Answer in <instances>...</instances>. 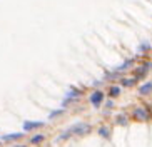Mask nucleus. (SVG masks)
Segmentation results:
<instances>
[{
  "instance_id": "f257e3e1",
  "label": "nucleus",
  "mask_w": 152,
  "mask_h": 147,
  "mask_svg": "<svg viewBox=\"0 0 152 147\" xmlns=\"http://www.w3.org/2000/svg\"><path fill=\"white\" fill-rule=\"evenodd\" d=\"M92 132V125L87 124V122H77V124L70 125L69 129H65L64 132H60V135L57 137V140L60 142V140H67V139L74 137V135H77V137H84V135H89V134Z\"/></svg>"
},
{
  "instance_id": "f03ea898",
  "label": "nucleus",
  "mask_w": 152,
  "mask_h": 147,
  "mask_svg": "<svg viewBox=\"0 0 152 147\" xmlns=\"http://www.w3.org/2000/svg\"><path fill=\"white\" fill-rule=\"evenodd\" d=\"M132 119L137 120V122H149V120H152V110L149 107L137 105L132 110Z\"/></svg>"
},
{
  "instance_id": "7ed1b4c3",
  "label": "nucleus",
  "mask_w": 152,
  "mask_h": 147,
  "mask_svg": "<svg viewBox=\"0 0 152 147\" xmlns=\"http://www.w3.org/2000/svg\"><path fill=\"white\" fill-rule=\"evenodd\" d=\"M105 97H107V94L104 92L102 89H94L92 92H90V95H89V102L92 104V107L99 109V107L105 102Z\"/></svg>"
},
{
  "instance_id": "20e7f679",
  "label": "nucleus",
  "mask_w": 152,
  "mask_h": 147,
  "mask_svg": "<svg viewBox=\"0 0 152 147\" xmlns=\"http://www.w3.org/2000/svg\"><path fill=\"white\" fill-rule=\"evenodd\" d=\"M129 122H130V116L127 114V112H119V114L114 117V124L115 125L125 127V125H129Z\"/></svg>"
},
{
  "instance_id": "39448f33",
  "label": "nucleus",
  "mask_w": 152,
  "mask_h": 147,
  "mask_svg": "<svg viewBox=\"0 0 152 147\" xmlns=\"http://www.w3.org/2000/svg\"><path fill=\"white\" fill-rule=\"evenodd\" d=\"M137 94L140 97H147L152 94V80H147V82H144L137 87Z\"/></svg>"
},
{
  "instance_id": "423d86ee",
  "label": "nucleus",
  "mask_w": 152,
  "mask_h": 147,
  "mask_svg": "<svg viewBox=\"0 0 152 147\" xmlns=\"http://www.w3.org/2000/svg\"><path fill=\"white\" fill-rule=\"evenodd\" d=\"M107 97L109 99H117V97H121V94H122V87L121 84H112L109 85V89H107Z\"/></svg>"
},
{
  "instance_id": "0eeeda50",
  "label": "nucleus",
  "mask_w": 152,
  "mask_h": 147,
  "mask_svg": "<svg viewBox=\"0 0 152 147\" xmlns=\"http://www.w3.org/2000/svg\"><path fill=\"white\" fill-rule=\"evenodd\" d=\"M147 74H149V70L142 65V64H140L139 67H135L134 70H132V75H134L137 80H144L145 77H147Z\"/></svg>"
},
{
  "instance_id": "6e6552de",
  "label": "nucleus",
  "mask_w": 152,
  "mask_h": 147,
  "mask_svg": "<svg viewBox=\"0 0 152 147\" xmlns=\"http://www.w3.org/2000/svg\"><path fill=\"white\" fill-rule=\"evenodd\" d=\"M134 64H135V59H125L124 62H122L119 67H115L114 70H117V72H121V74H124L125 70L132 69V67H134Z\"/></svg>"
},
{
  "instance_id": "1a4fd4ad",
  "label": "nucleus",
  "mask_w": 152,
  "mask_h": 147,
  "mask_svg": "<svg viewBox=\"0 0 152 147\" xmlns=\"http://www.w3.org/2000/svg\"><path fill=\"white\" fill-rule=\"evenodd\" d=\"M44 122H39V120H27V122H23V132H30V130H35L39 127H42Z\"/></svg>"
},
{
  "instance_id": "9d476101",
  "label": "nucleus",
  "mask_w": 152,
  "mask_h": 147,
  "mask_svg": "<svg viewBox=\"0 0 152 147\" xmlns=\"http://www.w3.org/2000/svg\"><path fill=\"white\" fill-rule=\"evenodd\" d=\"M97 134H99L102 139H105V140H110V139H112V129L109 127V125H105V124L99 127V129H97Z\"/></svg>"
},
{
  "instance_id": "9b49d317",
  "label": "nucleus",
  "mask_w": 152,
  "mask_h": 147,
  "mask_svg": "<svg viewBox=\"0 0 152 147\" xmlns=\"http://www.w3.org/2000/svg\"><path fill=\"white\" fill-rule=\"evenodd\" d=\"M119 84H121V87H134V85L137 84V79H135L134 75L132 77H122V79L119 80Z\"/></svg>"
},
{
  "instance_id": "f8f14e48",
  "label": "nucleus",
  "mask_w": 152,
  "mask_h": 147,
  "mask_svg": "<svg viewBox=\"0 0 152 147\" xmlns=\"http://www.w3.org/2000/svg\"><path fill=\"white\" fill-rule=\"evenodd\" d=\"M23 134L22 132H15V134H7V135H2L0 140L2 142H12V140H18V139H22Z\"/></svg>"
},
{
  "instance_id": "ddd939ff",
  "label": "nucleus",
  "mask_w": 152,
  "mask_h": 147,
  "mask_svg": "<svg viewBox=\"0 0 152 147\" xmlns=\"http://www.w3.org/2000/svg\"><path fill=\"white\" fill-rule=\"evenodd\" d=\"M121 79H122V74L117 70L105 72V77H104V80H109V82H115V80H121Z\"/></svg>"
},
{
  "instance_id": "4468645a",
  "label": "nucleus",
  "mask_w": 152,
  "mask_h": 147,
  "mask_svg": "<svg viewBox=\"0 0 152 147\" xmlns=\"http://www.w3.org/2000/svg\"><path fill=\"white\" fill-rule=\"evenodd\" d=\"M82 95V90L80 89H75V87H72V89L67 90V94H65V99H75V100H79Z\"/></svg>"
},
{
  "instance_id": "2eb2a0df",
  "label": "nucleus",
  "mask_w": 152,
  "mask_h": 147,
  "mask_svg": "<svg viewBox=\"0 0 152 147\" xmlns=\"http://www.w3.org/2000/svg\"><path fill=\"white\" fill-rule=\"evenodd\" d=\"M44 140H45L44 134H35V135H32V137H30V142L32 144H40V142H44Z\"/></svg>"
},
{
  "instance_id": "dca6fc26",
  "label": "nucleus",
  "mask_w": 152,
  "mask_h": 147,
  "mask_svg": "<svg viewBox=\"0 0 152 147\" xmlns=\"http://www.w3.org/2000/svg\"><path fill=\"white\" fill-rule=\"evenodd\" d=\"M64 112H65V109H57V110H54V112H50L49 114V119L50 120H54V119H57V117H60V116H64Z\"/></svg>"
},
{
  "instance_id": "f3484780",
  "label": "nucleus",
  "mask_w": 152,
  "mask_h": 147,
  "mask_svg": "<svg viewBox=\"0 0 152 147\" xmlns=\"http://www.w3.org/2000/svg\"><path fill=\"white\" fill-rule=\"evenodd\" d=\"M151 50V45H149V42H142V44L139 45V52L140 53H145Z\"/></svg>"
},
{
  "instance_id": "a211bd4d",
  "label": "nucleus",
  "mask_w": 152,
  "mask_h": 147,
  "mask_svg": "<svg viewBox=\"0 0 152 147\" xmlns=\"http://www.w3.org/2000/svg\"><path fill=\"white\" fill-rule=\"evenodd\" d=\"M104 107H105V109H114V99H109V100H105V102H104Z\"/></svg>"
},
{
  "instance_id": "6ab92c4d",
  "label": "nucleus",
  "mask_w": 152,
  "mask_h": 147,
  "mask_svg": "<svg viewBox=\"0 0 152 147\" xmlns=\"http://www.w3.org/2000/svg\"><path fill=\"white\" fill-rule=\"evenodd\" d=\"M142 65L145 67L147 70H151V69H152V62H142Z\"/></svg>"
},
{
  "instance_id": "aec40b11",
  "label": "nucleus",
  "mask_w": 152,
  "mask_h": 147,
  "mask_svg": "<svg viewBox=\"0 0 152 147\" xmlns=\"http://www.w3.org/2000/svg\"><path fill=\"white\" fill-rule=\"evenodd\" d=\"M14 147H27V146H14Z\"/></svg>"
},
{
  "instance_id": "412c9836",
  "label": "nucleus",
  "mask_w": 152,
  "mask_h": 147,
  "mask_svg": "<svg viewBox=\"0 0 152 147\" xmlns=\"http://www.w3.org/2000/svg\"><path fill=\"white\" fill-rule=\"evenodd\" d=\"M0 142H2V140H0Z\"/></svg>"
}]
</instances>
